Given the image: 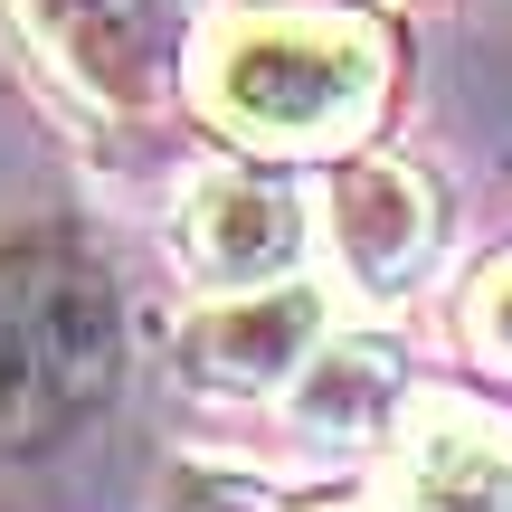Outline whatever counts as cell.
Returning <instances> with one entry per match:
<instances>
[{
    "label": "cell",
    "mask_w": 512,
    "mask_h": 512,
    "mask_svg": "<svg viewBox=\"0 0 512 512\" xmlns=\"http://www.w3.org/2000/svg\"><path fill=\"white\" fill-rule=\"evenodd\" d=\"M209 95L228 124L275 133V143L342 133L380 95V29H361V19H256L219 48Z\"/></svg>",
    "instance_id": "obj_2"
},
{
    "label": "cell",
    "mask_w": 512,
    "mask_h": 512,
    "mask_svg": "<svg viewBox=\"0 0 512 512\" xmlns=\"http://www.w3.org/2000/svg\"><path fill=\"white\" fill-rule=\"evenodd\" d=\"M332 247L361 285H399L427 256V190L408 171H342L332 181Z\"/></svg>",
    "instance_id": "obj_4"
},
{
    "label": "cell",
    "mask_w": 512,
    "mask_h": 512,
    "mask_svg": "<svg viewBox=\"0 0 512 512\" xmlns=\"http://www.w3.org/2000/svg\"><path fill=\"white\" fill-rule=\"evenodd\" d=\"M124 389V304L95 256L38 238L0 256V446H57Z\"/></svg>",
    "instance_id": "obj_1"
},
{
    "label": "cell",
    "mask_w": 512,
    "mask_h": 512,
    "mask_svg": "<svg viewBox=\"0 0 512 512\" xmlns=\"http://www.w3.org/2000/svg\"><path fill=\"white\" fill-rule=\"evenodd\" d=\"M313 332H323V304H313L304 285H256V294L209 313V323L190 332V351H200L219 380H275L285 361H304Z\"/></svg>",
    "instance_id": "obj_5"
},
{
    "label": "cell",
    "mask_w": 512,
    "mask_h": 512,
    "mask_svg": "<svg viewBox=\"0 0 512 512\" xmlns=\"http://www.w3.org/2000/svg\"><path fill=\"white\" fill-rule=\"evenodd\" d=\"M484 332H494V342L512 351V266L494 275V294H484Z\"/></svg>",
    "instance_id": "obj_7"
},
{
    "label": "cell",
    "mask_w": 512,
    "mask_h": 512,
    "mask_svg": "<svg viewBox=\"0 0 512 512\" xmlns=\"http://www.w3.org/2000/svg\"><path fill=\"white\" fill-rule=\"evenodd\" d=\"M57 67L86 76L105 105H152L181 57V0H19Z\"/></svg>",
    "instance_id": "obj_3"
},
{
    "label": "cell",
    "mask_w": 512,
    "mask_h": 512,
    "mask_svg": "<svg viewBox=\"0 0 512 512\" xmlns=\"http://www.w3.org/2000/svg\"><path fill=\"white\" fill-rule=\"evenodd\" d=\"M190 238H200V266L209 275H266L294 256V200L275 181H256V171H219V181L200 190V219H190Z\"/></svg>",
    "instance_id": "obj_6"
}]
</instances>
